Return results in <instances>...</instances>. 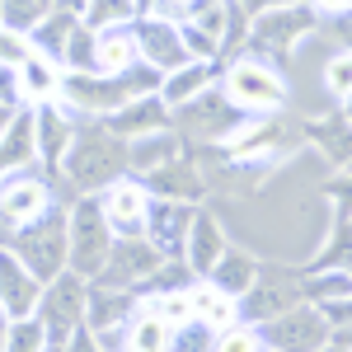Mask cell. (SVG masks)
Segmentation results:
<instances>
[{"label":"cell","instance_id":"obj_31","mask_svg":"<svg viewBox=\"0 0 352 352\" xmlns=\"http://www.w3.org/2000/svg\"><path fill=\"white\" fill-rule=\"evenodd\" d=\"M141 0H85L80 10V24L89 33H104V28H118V24H132Z\"/></svg>","mask_w":352,"mask_h":352},{"label":"cell","instance_id":"obj_36","mask_svg":"<svg viewBox=\"0 0 352 352\" xmlns=\"http://www.w3.org/2000/svg\"><path fill=\"white\" fill-rule=\"evenodd\" d=\"M61 71H94V33L85 24H76V33L61 47Z\"/></svg>","mask_w":352,"mask_h":352},{"label":"cell","instance_id":"obj_37","mask_svg":"<svg viewBox=\"0 0 352 352\" xmlns=\"http://www.w3.org/2000/svg\"><path fill=\"white\" fill-rule=\"evenodd\" d=\"M324 89L333 94V104L348 113V104H352V56H348V52H338L333 61H329V71H324Z\"/></svg>","mask_w":352,"mask_h":352},{"label":"cell","instance_id":"obj_28","mask_svg":"<svg viewBox=\"0 0 352 352\" xmlns=\"http://www.w3.org/2000/svg\"><path fill=\"white\" fill-rule=\"evenodd\" d=\"M188 310H192V320H197V324H207L212 333L240 320L235 300H230V296H221L217 287H212V282H202V277H192V287H188Z\"/></svg>","mask_w":352,"mask_h":352},{"label":"cell","instance_id":"obj_32","mask_svg":"<svg viewBox=\"0 0 352 352\" xmlns=\"http://www.w3.org/2000/svg\"><path fill=\"white\" fill-rule=\"evenodd\" d=\"M310 136H315V146L329 155V164H348V118H343V109L333 113V118H324V122H315L310 127Z\"/></svg>","mask_w":352,"mask_h":352},{"label":"cell","instance_id":"obj_1","mask_svg":"<svg viewBox=\"0 0 352 352\" xmlns=\"http://www.w3.org/2000/svg\"><path fill=\"white\" fill-rule=\"evenodd\" d=\"M71 192H104L109 184H118L127 174V141L113 136L99 118H76V136L61 155V169H56Z\"/></svg>","mask_w":352,"mask_h":352},{"label":"cell","instance_id":"obj_4","mask_svg":"<svg viewBox=\"0 0 352 352\" xmlns=\"http://www.w3.org/2000/svg\"><path fill=\"white\" fill-rule=\"evenodd\" d=\"M221 94L240 113H277L287 104V80L272 71L263 56H235L226 80H221Z\"/></svg>","mask_w":352,"mask_h":352},{"label":"cell","instance_id":"obj_20","mask_svg":"<svg viewBox=\"0 0 352 352\" xmlns=\"http://www.w3.org/2000/svg\"><path fill=\"white\" fill-rule=\"evenodd\" d=\"M99 122H104L113 136L132 141V136H146V132H160V127H169V109L160 104V94H141V99H132V104H122L118 113L99 118Z\"/></svg>","mask_w":352,"mask_h":352},{"label":"cell","instance_id":"obj_40","mask_svg":"<svg viewBox=\"0 0 352 352\" xmlns=\"http://www.w3.org/2000/svg\"><path fill=\"white\" fill-rule=\"evenodd\" d=\"M28 56V38L14 28H0V66H19Z\"/></svg>","mask_w":352,"mask_h":352},{"label":"cell","instance_id":"obj_16","mask_svg":"<svg viewBox=\"0 0 352 352\" xmlns=\"http://www.w3.org/2000/svg\"><path fill=\"white\" fill-rule=\"evenodd\" d=\"M174 113H184V127H188L192 136H202V141H226V136L249 118V113H240L226 94H212V104H207V94H197L192 104H184V109H174Z\"/></svg>","mask_w":352,"mask_h":352},{"label":"cell","instance_id":"obj_19","mask_svg":"<svg viewBox=\"0 0 352 352\" xmlns=\"http://www.w3.org/2000/svg\"><path fill=\"white\" fill-rule=\"evenodd\" d=\"M136 305H141V296H136V292L89 282V292H85V329H89V333H99V329L127 324V320L136 315Z\"/></svg>","mask_w":352,"mask_h":352},{"label":"cell","instance_id":"obj_29","mask_svg":"<svg viewBox=\"0 0 352 352\" xmlns=\"http://www.w3.org/2000/svg\"><path fill=\"white\" fill-rule=\"evenodd\" d=\"M122 352H169V324L160 315H151L146 305H136V315L127 320V348Z\"/></svg>","mask_w":352,"mask_h":352},{"label":"cell","instance_id":"obj_39","mask_svg":"<svg viewBox=\"0 0 352 352\" xmlns=\"http://www.w3.org/2000/svg\"><path fill=\"white\" fill-rule=\"evenodd\" d=\"M38 19H43V5H38V0H0V28L28 33Z\"/></svg>","mask_w":352,"mask_h":352},{"label":"cell","instance_id":"obj_7","mask_svg":"<svg viewBox=\"0 0 352 352\" xmlns=\"http://www.w3.org/2000/svg\"><path fill=\"white\" fill-rule=\"evenodd\" d=\"M160 263H164V254L146 240V235H113L109 258H104L99 277H89V282H99V287H122V292H141V287L160 272Z\"/></svg>","mask_w":352,"mask_h":352},{"label":"cell","instance_id":"obj_38","mask_svg":"<svg viewBox=\"0 0 352 352\" xmlns=\"http://www.w3.org/2000/svg\"><path fill=\"white\" fill-rule=\"evenodd\" d=\"M169 352H212V329L184 320V324L169 329Z\"/></svg>","mask_w":352,"mask_h":352},{"label":"cell","instance_id":"obj_24","mask_svg":"<svg viewBox=\"0 0 352 352\" xmlns=\"http://www.w3.org/2000/svg\"><path fill=\"white\" fill-rule=\"evenodd\" d=\"M132 24L94 33V71H99V76H122V71H132L136 61H141V56H136V28Z\"/></svg>","mask_w":352,"mask_h":352},{"label":"cell","instance_id":"obj_27","mask_svg":"<svg viewBox=\"0 0 352 352\" xmlns=\"http://www.w3.org/2000/svg\"><path fill=\"white\" fill-rule=\"evenodd\" d=\"M76 24H80V19H76L71 10H43V19L28 28L24 38H28V47H33L38 56H47V61L61 66V47H66V38L76 33Z\"/></svg>","mask_w":352,"mask_h":352},{"label":"cell","instance_id":"obj_22","mask_svg":"<svg viewBox=\"0 0 352 352\" xmlns=\"http://www.w3.org/2000/svg\"><path fill=\"white\" fill-rule=\"evenodd\" d=\"M254 277H258V258L249 254V249H235V244H226L221 249V258L212 263V272L202 277V282H212L221 296L240 300L249 287H254Z\"/></svg>","mask_w":352,"mask_h":352},{"label":"cell","instance_id":"obj_44","mask_svg":"<svg viewBox=\"0 0 352 352\" xmlns=\"http://www.w3.org/2000/svg\"><path fill=\"white\" fill-rule=\"evenodd\" d=\"M277 5H305V0H240L244 14H258V10H277Z\"/></svg>","mask_w":352,"mask_h":352},{"label":"cell","instance_id":"obj_33","mask_svg":"<svg viewBox=\"0 0 352 352\" xmlns=\"http://www.w3.org/2000/svg\"><path fill=\"white\" fill-rule=\"evenodd\" d=\"M43 348H47V333H43V324H38L33 315H24V320H10L0 352H43Z\"/></svg>","mask_w":352,"mask_h":352},{"label":"cell","instance_id":"obj_15","mask_svg":"<svg viewBox=\"0 0 352 352\" xmlns=\"http://www.w3.org/2000/svg\"><path fill=\"white\" fill-rule=\"evenodd\" d=\"M141 188L151 192V197H164V202H197L202 192H207V179H202V169L188 160V155H174L169 164L160 169H151V174H141Z\"/></svg>","mask_w":352,"mask_h":352},{"label":"cell","instance_id":"obj_26","mask_svg":"<svg viewBox=\"0 0 352 352\" xmlns=\"http://www.w3.org/2000/svg\"><path fill=\"white\" fill-rule=\"evenodd\" d=\"M14 76H19V94H24V104H52V99H56L61 66L47 61V56H38L33 47H28V56L14 66Z\"/></svg>","mask_w":352,"mask_h":352},{"label":"cell","instance_id":"obj_14","mask_svg":"<svg viewBox=\"0 0 352 352\" xmlns=\"http://www.w3.org/2000/svg\"><path fill=\"white\" fill-rule=\"evenodd\" d=\"M146 202H151V192L141 188V179H127V174L99 192V212H104V221H109L113 235H141Z\"/></svg>","mask_w":352,"mask_h":352},{"label":"cell","instance_id":"obj_21","mask_svg":"<svg viewBox=\"0 0 352 352\" xmlns=\"http://www.w3.org/2000/svg\"><path fill=\"white\" fill-rule=\"evenodd\" d=\"M28 164H38V151H33V109H14L5 132H0V179L5 174H19Z\"/></svg>","mask_w":352,"mask_h":352},{"label":"cell","instance_id":"obj_34","mask_svg":"<svg viewBox=\"0 0 352 352\" xmlns=\"http://www.w3.org/2000/svg\"><path fill=\"white\" fill-rule=\"evenodd\" d=\"M146 310H151V315H160L169 329L184 324V320H192V310H188V287H169V292L146 296Z\"/></svg>","mask_w":352,"mask_h":352},{"label":"cell","instance_id":"obj_48","mask_svg":"<svg viewBox=\"0 0 352 352\" xmlns=\"http://www.w3.org/2000/svg\"><path fill=\"white\" fill-rule=\"evenodd\" d=\"M10 113H14V109H5V104H0V132H5V122H10Z\"/></svg>","mask_w":352,"mask_h":352},{"label":"cell","instance_id":"obj_42","mask_svg":"<svg viewBox=\"0 0 352 352\" xmlns=\"http://www.w3.org/2000/svg\"><path fill=\"white\" fill-rule=\"evenodd\" d=\"M320 315H324V324H329V329H348L352 305H348V300H324V305H320Z\"/></svg>","mask_w":352,"mask_h":352},{"label":"cell","instance_id":"obj_17","mask_svg":"<svg viewBox=\"0 0 352 352\" xmlns=\"http://www.w3.org/2000/svg\"><path fill=\"white\" fill-rule=\"evenodd\" d=\"M38 296H43V282L0 244V310H5L10 320H24V315H33Z\"/></svg>","mask_w":352,"mask_h":352},{"label":"cell","instance_id":"obj_9","mask_svg":"<svg viewBox=\"0 0 352 352\" xmlns=\"http://www.w3.org/2000/svg\"><path fill=\"white\" fill-rule=\"evenodd\" d=\"M300 300V277H287V272H258L254 277V287L244 292L240 300H235V310H240V320L244 324H268V320H277L282 310H292Z\"/></svg>","mask_w":352,"mask_h":352},{"label":"cell","instance_id":"obj_50","mask_svg":"<svg viewBox=\"0 0 352 352\" xmlns=\"http://www.w3.org/2000/svg\"><path fill=\"white\" fill-rule=\"evenodd\" d=\"M38 5H43V10H52V0H38Z\"/></svg>","mask_w":352,"mask_h":352},{"label":"cell","instance_id":"obj_43","mask_svg":"<svg viewBox=\"0 0 352 352\" xmlns=\"http://www.w3.org/2000/svg\"><path fill=\"white\" fill-rule=\"evenodd\" d=\"M61 352H99V343H94V333L80 324L71 338H66V343H61Z\"/></svg>","mask_w":352,"mask_h":352},{"label":"cell","instance_id":"obj_6","mask_svg":"<svg viewBox=\"0 0 352 352\" xmlns=\"http://www.w3.org/2000/svg\"><path fill=\"white\" fill-rule=\"evenodd\" d=\"M320 24V14H315V5L305 0V5H277V10H258V14H249V28H244V38L258 47V52H296L300 43L315 33Z\"/></svg>","mask_w":352,"mask_h":352},{"label":"cell","instance_id":"obj_2","mask_svg":"<svg viewBox=\"0 0 352 352\" xmlns=\"http://www.w3.org/2000/svg\"><path fill=\"white\" fill-rule=\"evenodd\" d=\"M38 282H52L56 272H66V207H47L43 217L14 226V235L5 244Z\"/></svg>","mask_w":352,"mask_h":352},{"label":"cell","instance_id":"obj_5","mask_svg":"<svg viewBox=\"0 0 352 352\" xmlns=\"http://www.w3.org/2000/svg\"><path fill=\"white\" fill-rule=\"evenodd\" d=\"M85 292H89V282H85L80 272H56L52 282H43V296L33 305V320L43 324L47 333V343H66L76 329L85 324Z\"/></svg>","mask_w":352,"mask_h":352},{"label":"cell","instance_id":"obj_46","mask_svg":"<svg viewBox=\"0 0 352 352\" xmlns=\"http://www.w3.org/2000/svg\"><path fill=\"white\" fill-rule=\"evenodd\" d=\"M52 10H71L76 19H80V10H85V0H52Z\"/></svg>","mask_w":352,"mask_h":352},{"label":"cell","instance_id":"obj_3","mask_svg":"<svg viewBox=\"0 0 352 352\" xmlns=\"http://www.w3.org/2000/svg\"><path fill=\"white\" fill-rule=\"evenodd\" d=\"M109 249H113V230L99 212V192H80L66 207V268L89 282V277H99Z\"/></svg>","mask_w":352,"mask_h":352},{"label":"cell","instance_id":"obj_18","mask_svg":"<svg viewBox=\"0 0 352 352\" xmlns=\"http://www.w3.org/2000/svg\"><path fill=\"white\" fill-rule=\"evenodd\" d=\"M221 249H226V230H221V221L212 217V212H192V226H188V240H184L179 263H188L192 277H207L212 263L221 258Z\"/></svg>","mask_w":352,"mask_h":352},{"label":"cell","instance_id":"obj_11","mask_svg":"<svg viewBox=\"0 0 352 352\" xmlns=\"http://www.w3.org/2000/svg\"><path fill=\"white\" fill-rule=\"evenodd\" d=\"M188 202H164V197H151L146 202V221H141V235L160 249L164 258H179L184 254V240H188V226H192Z\"/></svg>","mask_w":352,"mask_h":352},{"label":"cell","instance_id":"obj_30","mask_svg":"<svg viewBox=\"0 0 352 352\" xmlns=\"http://www.w3.org/2000/svg\"><path fill=\"white\" fill-rule=\"evenodd\" d=\"M348 296H352L348 268H315L310 277H300V300H310V305H324V300H348Z\"/></svg>","mask_w":352,"mask_h":352},{"label":"cell","instance_id":"obj_8","mask_svg":"<svg viewBox=\"0 0 352 352\" xmlns=\"http://www.w3.org/2000/svg\"><path fill=\"white\" fill-rule=\"evenodd\" d=\"M329 333H333V329L324 324L320 305H310V300H296V305L282 310L277 320L258 324V338H263L268 352H315V348H324Z\"/></svg>","mask_w":352,"mask_h":352},{"label":"cell","instance_id":"obj_49","mask_svg":"<svg viewBox=\"0 0 352 352\" xmlns=\"http://www.w3.org/2000/svg\"><path fill=\"white\" fill-rule=\"evenodd\" d=\"M43 352H61V348H56V343H47V348H43Z\"/></svg>","mask_w":352,"mask_h":352},{"label":"cell","instance_id":"obj_47","mask_svg":"<svg viewBox=\"0 0 352 352\" xmlns=\"http://www.w3.org/2000/svg\"><path fill=\"white\" fill-rule=\"evenodd\" d=\"M5 329H10V315L0 310V343H5Z\"/></svg>","mask_w":352,"mask_h":352},{"label":"cell","instance_id":"obj_10","mask_svg":"<svg viewBox=\"0 0 352 352\" xmlns=\"http://www.w3.org/2000/svg\"><path fill=\"white\" fill-rule=\"evenodd\" d=\"M47 207H52V188H47V179L33 174V164L19 169V174H5V179H0V221L24 226V221L43 217Z\"/></svg>","mask_w":352,"mask_h":352},{"label":"cell","instance_id":"obj_41","mask_svg":"<svg viewBox=\"0 0 352 352\" xmlns=\"http://www.w3.org/2000/svg\"><path fill=\"white\" fill-rule=\"evenodd\" d=\"M0 104H5V109H24V94H19L14 66H0Z\"/></svg>","mask_w":352,"mask_h":352},{"label":"cell","instance_id":"obj_45","mask_svg":"<svg viewBox=\"0 0 352 352\" xmlns=\"http://www.w3.org/2000/svg\"><path fill=\"white\" fill-rule=\"evenodd\" d=\"M315 5V14H343L348 10V0H310Z\"/></svg>","mask_w":352,"mask_h":352},{"label":"cell","instance_id":"obj_35","mask_svg":"<svg viewBox=\"0 0 352 352\" xmlns=\"http://www.w3.org/2000/svg\"><path fill=\"white\" fill-rule=\"evenodd\" d=\"M212 352H263V338H258V329L235 320V324H226L212 333Z\"/></svg>","mask_w":352,"mask_h":352},{"label":"cell","instance_id":"obj_25","mask_svg":"<svg viewBox=\"0 0 352 352\" xmlns=\"http://www.w3.org/2000/svg\"><path fill=\"white\" fill-rule=\"evenodd\" d=\"M212 89V61H184V66H174L169 76H160V104L169 113L184 109V104H192L197 94H207Z\"/></svg>","mask_w":352,"mask_h":352},{"label":"cell","instance_id":"obj_23","mask_svg":"<svg viewBox=\"0 0 352 352\" xmlns=\"http://www.w3.org/2000/svg\"><path fill=\"white\" fill-rule=\"evenodd\" d=\"M174 155H184V136L174 132V127L132 136V141H127V174H136V179H141V174H151V169L169 164Z\"/></svg>","mask_w":352,"mask_h":352},{"label":"cell","instance_id":"obj_12","mask_svg":"<svg viewBox=\"0 0 352 352\" xmlns=\"http://www.w3.org/2000/svg\"><path fill=\"white\" fill-rule=\"evenodd\" d=\"M136 56L146 61V66H155L160 76H169L174 66H184L188 52H184V38H179V24L174 19H155V14H146V19H136Z\"/></svg>","mask_w":352,"mask_h":352},{"label":"cell","instance_id":"obj_51","mask_svg":"<svg viewBox=\"0 0 352 352\" xmlns=\"http://www.w3.org/2000/svg\"><path fill=\"white\" fill-rule=\"evenodd\" d=\"M263 352H268V348H263Z\"/></svg>","mask_w":352,"mask_h":352},{"label":"cell","instance_id":"obj_13","mask_svg":"<svg viewBox=\"0 0 352 352\" xmlns=\"http://www.w3.org/2000/svg\"><path fill=\"white\" fill-rule=\"evenodd\" d=\"M71 136H76V118L61 109V104H33V151H38V164L56 174L61 169V155H66V146H71Z\"/></svg>","mask_w":352,"mask_h":352}]
</instances>
